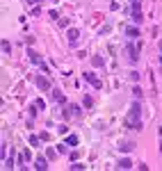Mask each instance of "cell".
Instances as JSON below:
<instances>
[{
	"label": "cell",
	"mask_w": 162,
	"mask_h": 171,
	"mask_svg": "<svg viewBox=\"0 0 162 171\" xmlns=\"http://www.w3.org/2000/svg\"><path fill=\"white\" fill-rule=\"evenodd\" d=\"M37 87H39L41 91H50V82H48V78L37 75Z\"/></svg>",
	"instance_id": "cell-1"
},
{
	"label": "cell",
	"mask_w": 162,
	"mask_h": 171,
	"mask_svg": "<svg viewBox=\"0 0 162 171\" xmlns=\"http://www.w3.org/2000/svg\"><path fill=\"white\" fill-rule=\"evenodd\" d=\"M85 80H87L91 87H94V89H101V80H98L94 73H85Z\"/></svg>",
	"instance_id": "cell-2"
},
{
	"label": "cell",
	"mask_w": 162,
	"mask_h": 171,
	"mask_svg": "<svg viewBox=\"0 0 162 171\" xmlns=\"http://www.w3.org/2000/svg\"><path fill=\"white\" fill-rule=\"evenodd\" d=\"M30 160H32V153H30L27 148H23V151H21V155H18V162H21V167H23V162H30Z\"/></svg>",
	"instance_id": "cell-3"
},
{
	"label": "cell",
	"mask_w": 162,
	"mask_h": 171,
	"mask_svg": "<svg viewBox=\"0 0 162 171\" xmlns=\"http://www.w3.org/2000/svg\"><path fill=\"white\" fill-rule=\"evenodd\" d=\"M132 148H135V142H121V144H119V151H121V153H130Z\"/></svg>",
	"instance_id": "cell-4"
},
{
	"label": "cell",
	"mask_w": 162,
	"mask_h": 171,
	"mask_svg": "<svg viewBox=\"0 0 162 171\" xmlns=\"http://www.w3.org/2000/svg\"><path fill=\"white\" fill-rule=\"evenodd\" d=\"M66 116H80V107H78V105H68Z\"/></svg>",
	"instance_id": "cell-5"
},
{
	"label": "cell",
	"mask_w": 162,
	"mask_h": 171,
	"mask_svg": "<svg viewBox=\"0 0 162 171\" xmlns=\"http://www.w3.org/2000/svg\"><path fill=\"white\" fill-rule=\"evenodd\" d=\"M117 167H119V169H132V162H130L128 157H121V160H119V164H117Z\"/></svg>",
	"instance_id": "cell-6"
},
{
	"label": "cell",
	"mask_w": 162,
	"mask_h": 171,
	"mask_svg": "<svg viewBox=\"0 0 162 171\" xmlns=\"http://www.w3.org/2000/svg\"><path fill=\"white\" fill-rule=\"evenodd\" d=\"M137 52H139V48H132V46L128 48V57H130V62H137V60H139V55H137Z\"/></svg>",
	"instance_id": "cell-7"
},
{
	"label": "cell",
	"mask_w": 162,
	"mask_h": 171,
	"mask_svg": "<svg viewBox=\"0 0 162 171\" xmlns=\"http://www.w3.org/2000/svg\"><path fill=\"white\" fill-rule=\"evenodd\" d=\"M78 37H80V34H78V30H68V43H71V46H76Z\"/></svg>",
	"instance_id": "cell-8"
},
{
	"label": "cell",
	"mask_w": 162,
	"mask_h": 171,
	"mask_svg": "<svg viewBox=\"0 0 162 171\" xmlns=\"http://www.w3.org/2000/svg\"><path fill=\"white\" fill-rule=\"evenodd\" d=\"M130 16H132V21H135L137 25H139V23L144 21V18H142V11H139V9H132V14H130Z\"/></svg>",
	"instance_id": "cell-9"
},
{
	"label": "cell",
	"mask_w": 162,
	"mask_h": 171,
	"mask_svg": "<svg viewBox=\"0 0 162 171\" xmlns=\"http://www.w3.org/2000/svg\"><path fill=\"white\" fill-rule=\"evenodd\" d=\"M37 169H48V160L46 157H37V164H34Z\"/></svg>",
	"instance_id": "cell-10"
},
{
	"label": "cell",
	"mask_w": 162,
	"mask_h": 171,
	"mask_svg": "<svg viewBox=\"0 0 162 171\" xmlns=\"http://www.w3.org/2000/svg\"><path fill=\"white\" fill-rule=\"evenodd\" d=\"M126 34H128L130 39H137V37H139V30H137V27H126Z\"/></svg>",
	"instance_id": "cell-11"
},
{
	"label": "cell",
	"mask_w": 162,
	"mask_h": 171,
	"mask_svg": "<svg viewBox=\"0 0 162 171\" xmlns=\"http://www.w3.org/2000/svg\"><path fill=\"white\" fill-rule=\"evenodd\" d=\"M27 55H30V60H32L34 64H43V62H41V57H39V55H37V52H34V50H30V52H27Z\"/></svg>",
	"instance_id": "cell-12"
},
{
	"label": "cell",
	"mask_w": 162,
	"mask_h": 171,
	"mask_svg": "<svg viewBox=\"0 0 162 171\" xmlns=\"http://www.w3.org/2000/svg\"><path fill=\"white\" fill-rule=\"evenodd\" d=\"M57 153H60V151H55V148H48V151H46V157H48V160H55V157H57Z\"/></svg>",
	"instance_id": "cell-13"
},
{
	"label": "cell",
	"mask_w": 162,
	"mask_h": 171,
	"mask_svg": "<svg viewBox=\"0 0 162 171\" xmlns=\"http://www.w3.org/2000/svg\"><path fill=\"white\" fill-rule=\"evenodd\" d=\"M66 144H68V146H76V144H78V135H68V137H66Z\"/></svg>",
	"instance_id": "cell-14"
},
{
	"label": "cell",
	"mask_w": 162,
	"mask_h": 171,
	"mask_svg": "<svg viewBox=\"0 0 162 171\" xmlns=\"http://www.w3.org/2000/svg\"><path fill=\"white\" fill-rule=\"evenodd\" d=\"M53 98H55L57 103H64V101H66V98H64V94H60V91H53Z\"/></svg>",
	"instance_id": "cell-15"
},
{
	"label": "cell",
	"mask_w": 162,
	"mask_h": 171,
	"mask_svg": "<svg viewBox=\"0 0 162 171\" xmlns=\"http://www.w3.org/2000/svg\"><path fill=\"white\" fill-rule=\"evenodd\" d=\"M2 52H5V55L12 52V43H9V41H2Z\"/></svg>",
	"instance_id": "cell-16"
},
{
	"label": "cell",
	"mask_w": 162,
	"mask_h": 171,
	"mask_svg": "<svg viewBox=\"0 0 162 171\" xmlns=\"http://www.w3.org/2000/svg\"><path fill=\"white\" fill-rule=\"evenodd\" d=\"M82 105H85V107H91V105H94L91 96H85V98H82Z\"/></svg>",
	"instance_id": "cell-17"
},
{
	"label": "cell",
	"mask_w": 162,
	"mask_h": 171,
	"mask_svg": "<svg viewBox=\"0 0 162 171\" xmlns=\"http://www.w3.org/2000/svg\"><path fill=\"white\" fill-rule=\"evenodd\" d=\"M91 64H94V66H103V57H94Z\"/></svg>",
	"instance_id": "cell-18"
},
{
	"label": "cell",
	"mask_w": 162,
	"mask_h": 171,
	"mask_svg": "<svg viewBox=\"0 0 162 171\" xmlns=\"http://www.w3.org/2000/svg\"><path fill=\"white\" fill-rule=\"evenodd\" d=\"M139 5H142V0H130V7L132 9H139Z\"/></svg>",
	"instance_id": "cell-19"
},
{
	"label": "cell",
	"mask_w": 162,
	"mask_h": 171,
	"mask_svg": "<svg viewBox=\"0 0 162 171\" xmlns=\"http://www.w3.org/2000/svg\"><path fill=\"white\" fill-rule=\"evenodd\" d=\"M39 139H41V137H37V135H32V137H30V144H32V146H37V144H39Z\"/></svg>",
	"instance_id": "cell-20"
},
{
	"label": "cell",
	"mask_w": 162,
	"mask_h": 171,
	"mask_svg": "<svg viewBox=\"0 0 162 171\" xmlns=\"http://www.w3.org/2000/svg\"><path fill=\"white\" fill-rule=\"evenodd\" d=\"M34 105H37V107H41V110H43V107H46V103H43L41 98H37V101H34Z\"/></svg>",
	"instance_id": "cell-21"
},
{
	"label": "cell",
	"mask_w": 162,
	"mask_h": 171,
	"mask_svg": "<svg viewBox=\"0 0 162 171\" xmlns=\"http://www.w3.org/2000/svg\"><path fill=\"white\" fill-rule=\"evenodd\" d=\"M66 146L68 144H60V146H57V151H60V153H66Z\"/></svg>",
	"instance_id": "cell-22"
},
{
	"label": "cell",
	"mask_w": 162,
	"mask_h": 171,
	"mask_svg": "<svg viewBox=\"0 0 162 171\" xmlns=\"http://www.w3.org/2000/svg\"><path fill=\"white\" fill-rule=\"evenodd\" d=\"M27 2H30V5H37V2H39V0H27Z\"/></svg>",
	"instance_id": "cell-23"
},
{
	"label": "cell",
	"mask_w": 162,
	"mask_h": 171,
	"mask_svg": "<svg viewBox=\"0 0 162 171\" xmlns=\"http://www.w3.org/2000/svg\"><path fill=\"white\" fill-rule=\"evenodd\" d=\"M160 50H162V41H160Z\"/></svg>",
	"instance_id": "cell-24"
},
{
	"label": "cell",
	"mask_w": 162,
	"mask_h": 171,
	"mask_svg": "<svg viewBox=\"0 0 162 171\" xmlns=\"http://www.w3.org/2000/svg\"><path fill=\"white\" fill-rule=\"evenodd\" d=\"M160 64H162V55H160Z\"/></svg>",
	"instance_id": "cell-25"
}]
</instances>
